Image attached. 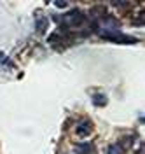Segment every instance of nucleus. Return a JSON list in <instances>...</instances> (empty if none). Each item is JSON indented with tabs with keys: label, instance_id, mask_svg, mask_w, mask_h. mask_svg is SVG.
I'll use <instances>...</instances> for the list:
<instances>
[{
	"label": "nucleus",
	"instance_id": "nucleus-1",
	"mask_svg": "<svg viewBox=\"0 0 145 154\" xmlns=\"http://www.w3.org/2000/svg\"><path fill=\"white\" fill-rule=\"evenodd\" d=\"M98 35L107 40H112V42H119V44H136L138 42L135 37L122 35L121 32H116V30H98Z\"/></svg>",
	"mask_w": 145,
	"mask_h": 154
},
{
	"label": "nucleus",
	"instance_id": "nucleus-2",
	"mask_svg": "<svg viewBox=\"0 0 145 154\" xmlns=\"http://www.w3.org/2000/svg\"><path fill=\"white\" fill-rule=\"evenodd\" d=\"M63 21H65L67 26H74V28H75V26H82V25H84L86 16H84L79 9H74V11H70L68 14H65Z\"/></svg>",
	"mask_w": 145,
	"mask_h": 154
},
{
	"label": "nucleus",
	"instance_id": "nucleus-3",
	"mask_svg": "<svg viewBox=\"0 0 145 154\" xmlns=\"http://www.w3.org/2000/svg\"><path fill=\"white\" fill-rule=\"evenodd\" d=\"M75 131H77L79 137H87V135H91V131H93V123L91 121H84V123H80L77 126Z\"/></svg>",
	"mask_w": 145,
	"mask_h": 154
},
{
	"label": "nucleus",
	"instance_id": "nucleus-4",
	"mask_svg": "<svg viewBox=\"0 0 145 154\" xmlns=\"http://www.w3.org/2000/svg\"><path fill=\"white\" fill-rule=\"evenodd\" d=\"M75 154H91L95 152V147H93V144H89V142H84V144H79L75 145Z\"/></svg>",
	"mask_w": 145,
	"mask_h": 154
},
{
	"label": "nucleus",
	"instance_id": "nucleus-5",
	"mask_svg": "<svg viewBox=\"0 0 145 154\" xmlns=\"http://www.w3.org/2000/svg\"><path fill=\"white\" fill-rule=\"evenodd\" d=\"M35 25H37V32H39V33H44V32L47 30L49 19H47V18H44V16H39V18H37V23H35Z\"/></svg>",
	"mask_w": 145,
	"mask_h": 154
},
{
	"label": "nucleus",
	"instance_id": "nucleus-6",
	"mask_svg": "<svg viewBox=\"0 0 145 154\" xmlns=\"http://www.w3.org/2000/svg\"><path fill=\"white\" fill-rule=\"evenodd\" d=\"M108 103V98L105 95H95L93 96V105L95 107H105Z\"/></svg>",
	"mask_w": 145,
	"mask_h": 154
},
{
	"label": "nucleus",
	"instance_id": "nucleus-7",
	"mask_svg": "<svg viewBox=\"0 0 145 154\" xmlns=\"http://www.w3.org/2000/svg\"><path fill=\"white\" fill-rule=\"evenodd\" d=\"M133 144H135V137H122V140H121L117 145L124 151V149H129Z\"/></svg>",
	"mask_w": 145,
	"mask_h": 154
},
{
	"label": "nucleus",
	"instance_id": "nucleus-8",
	"mask_svg": "<svg viewBox=\"0 0 145 154\" xmlns=\"http://www.w3.org/2000/svg\"><path fill=\"white\" fill-rule=\"evenodd\" d=\"M107 154H122V149L117 144H112V145L107 147Z\"/></svg>",
	"mask_w": 145,
	"mask_h": 154
},
{
	"label": "nucleus",
	"instance_id": "nucleus-9",
	"mask_svg": "<svg viewBox=\"0 0 145 154\" xmlns=\"http://www.w3.org/2000/svg\"><path fill=\"white\" fill-rule=\"evenodd\" d=\"M54 5L59 7V9H67L68 7V2H54Z\"/></svg>",
	"mask_w": 145,
	"mask_h": 154
},
{
	"label": "nucleus",
	"instance_id": "nucleus-10",
	"mask_svg": "<svg viewBox=\"0 0 145 154\" xmlns=\"http://www.w3.org/2000/svg\"><path fill=\"white\" fill-rule=\"evenodd\" d=\"M138 154H143V147H140V149H138Z\"/></svg>",
	"mask_w": 145,
	"mask_h": 154
}]
</instances>
